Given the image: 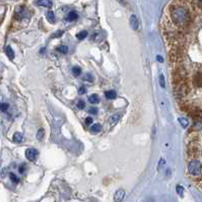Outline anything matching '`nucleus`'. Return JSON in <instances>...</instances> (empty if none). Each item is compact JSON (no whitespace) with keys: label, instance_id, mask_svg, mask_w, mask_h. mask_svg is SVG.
Listing matches in <instances>:
<instances>
[{"label":"nucleus","instance_id":"13","mask_svg":"<svg viewBox=\"0 0 202 202\" xmlns=\"http://www.w3.org/2000/svg\"><path fill=\"white\" fill-rule=\"evenodd\" d=\"M178 121L179 123L181 124V126L183 127V128H187L188 125H189V121H188V119H186L184 117H180L178 119Z\"/></svg>","mask_w":202,"mask_h":202},{"label":"nucleus","instance_id":"12","mask_svg":"<svg viewBox=\"0 0 202 202\" xmlns=\"http://www.w3.org/2000/svg\"><path fill=\"white\" fill-rule=\"evenodd\" d=\"M105 96L108 99V100H114L117 95H116V92L115 91H107L105 92Z\"/></svg>","mask_w":202,"mask_h":202},{"label":"nucleus","instance_id":"1","mask_svg":"<svg viewBox=\"0 0 202 202\" xmlns=\"http://www.w3.org/2000/svg\"><path fill=\"white\" fill-rule=\"evenodd\" d=\"M171 17L177 26H183L190 21V13L183 5H173L171 8Z\"/></svg>","mask_w":202,"mask_h":202},{"label":"nucleus","instance_id":"15","mask_svg":"<svg viewBox=\"0 0 202 202\" xmlns=\"http://www.w3.org/2000/svg\"><path fill=\"white\" fill-rule=\"evenodd\" d=\"M119 119H120V115H119V114H115V115L112 116V117L110 118V123H111V125L113 126V125H115V124H117L118 121H119Z\"/></svg>","mask_w":202,"mask_h":202},{"label":"nucleus","instance_id":"11","mask_svg":"<svg viewBox=\"0 0 202 202\" xmlns=\"http://www.w3.org/2000/svg\"><path fill=\"white\" fill-rule=\"evenodd\" d=\"M88 102L91 103V104H99L100 102V98H99V96L98 95H92V96H88Z\"/></svg>","mask_w":202,"mask_h":202},{"label":"nucleus","instance_id":"17","mask_svg":"<svg viewBox=\"0 0 202 202\" xmlns=\"http://www.w3.org/2000/svg\"><path fill=\"white\" fill-rule=\"evenodd\" d=\"M47 19L52 24L55 22V14H54L53 11H48L47 12Z\"/></svg>","mask_w":202,"mask_h":202},{"label":"nucleus","instance_id":"7","mask_svg":"<svg viewBox=\"0 0 202 202\" xmlns=\"http://www.w3.org/2000/svg\"><path fill=\"white\" fill-rule=\"evenodd\" d=\"M160 105H161V108L162 110V113L167 114V112H168V101H167L165 96L164 98H162V96L160 98Z\"/></svg>","mask_w":202,"mask_h":202},{"label":"nucleus","instance_id":"31","mask_svg":"<svg viewBox=\"0 0 202 202\" xmlns=\"http://www.w3.org/2000/svg\"><path fill=\"white\" fill-rule=\"evenodd\" d=\"M26 165H21V167H19V169H18L19 173H21V174L25 173V171H26Z\"/></svg>","mask_w":202,"mask_h":202},{"label":"nucleus","instance_id":"34","mask_svg":"<svg viewBox=\"0 0 202 202\" xmlns=\"http://www.w3.org/2000/svg\"><path fill=\"white\" fill-rule=\"evenodd\" d=\"M198 1H199L200 3H202V0H198Z\"/></svg>","mask_w":202,"mask_h":202},{"label":"nucleus","instance_id":"8","mask_svg":"<svg viewBox=\"0 0 202 202\" xmlns=\"http://www.w3.org/2000/svg\"><path fill=\"white\" fill-rule=\"evenodd\" d=\"M36 4L39 6H44V7H51L52 6V1L51 0H37Z\"/></svg>","mask_w":202,"mask_h":202},{"label":"nucleus","instance_id":"10","mask_svg":"<svg viewBox=\"0 0 202 202\" xmlns=\"http://www.w3.org/2000/svg\"><path fill=\"white\" fill-rule=\"evenodd\" d=\"M5 53H6L7 57H8L10 60H13L14 59V52H13V50H12V48L10 47V46H6Z\"/></svg>","mask_w":202,"mask_h":202},{"label":"nucleus","instance_id":"29","mask_svg":"<svg viewBox=\"0 0 202 202\" xmlns=\"http://www.w3.org/2000/svg\"><path fill=\"white\" fill-rule=\"evenodd\" d=\"M85 92H87V88H85L84 87H80L78 88V94L79 95H84Z\"/></svg>","mask_w":202,"mask_h":202},{"label":"nucleus","instance_id":"6","mask_svg":"<svg viewBox=\"0 0 202 202\" xmlns=\"http://www.w3.org/2000/svg\"><path fill=\"white\" fill-rule=\"evenodd\" d=\"M130 26L134 31H138L139 21H138V18L136 17V15L135 14H132L130 16Z\"/></svg>","mask_w":202,"mask_h":202},{"label":"nucleus","instance_id":"30","mask_svg":"<svg viewBox=\"0 0 202 202\" xmlns=\"http://www.w3.org/2000/svg\"><path fill=\"white\" fill-rule=\"evenodd\" d=\"M88 112L91 114H92V115H96V113H98V110H96V108H91L88 110Z\"/></svg>","mask_w":202,"mask_h":202},{"label":"nucleus","instance_id":"2","mask_svg":"<svg viewBox=\"0 0 202 202\" xmlns=\"http://www.w3.org/2000/svg\"><path fill=\"white\" fill-rule=\"evenodd\" d=\"M188 172L192 176L198 177L201 175V162L198 160H192L190 161L188 165Z\"/></svg>","mask_w":202,"mask_h":202},{"label":"nucleus","instance_id":"25","mask_svg":"<svg viewBox=\"0 0 202 202\" xmlns=\"http://www.w3.org/2000/svg\"><path fill=\"white\" fill-rule=\"evenodd\" d=\"M9 178H10V180L13 182V183H18V182H19V179L16 176H15L14 174H12V173H10Z\"/></svg>","mask_w":202,"mask_h":202},{"label":"nucleus","instance_id":"3","mask_svg":"<svg viewBox=\"0 0 202 202\" xmlns=\"http://www.w3.org/2000/svg\"><path fill=\"white\" fill-rule=\"evenodd\" d=\"M39 155V151L35 148H28L26 150V157L30 162H34L37 160Z\"/></svg>","mask_w":202,"mask_h":202},{"label":"nucleus","instance_id":"21","mask_svg":"<svg viewBox=\"0 0 202 202\" xmlns=\"http://www.w3.org/2000/svg\"><path fill=\"white\" fill-rule=\"evenodd\" d=\"M57 50H58V52H60L62 54H66V53H67V51H68L67 47H66V46H64V45L59 46V47L57 48Z\"/></svg>","mask_w":202,"mask_h":202},{"label":"nucleus","instance_id":"9","mask_svg":"<svg viewBox=\"0 0 202 202\" xmlns=\"http://www.w3.org/2000/svg\"><path fill=\"white\" fill-rule=\"evenodd\" d=\"M77 18H78V14H77V12H75V11H70V12L67 14V16H66V21H74Z\"/></svg>","mask_w":202,"mask_h":202},{"label":"nucleus","instance_id":"28","mask_svg":"<svg viewBox=\"0 0 202 202\" xmlns=\"http://www.w3.org/2000/svg\"><path fill=\"white\" fill-rule=\"evenodd\" d=\"M62 35H63V31H59V32H56L54 35H52V38H53V39L59 38L60 36H62Z\"/></svg>","mask_w":202,"mask_h":202},{"label":"nucleus","instance_id":"19","mask_svg":"<svg viewBox=\"0 0 202 202\" xmlns=\"http://www.w3.org/2000/svg\"><path fill=\"white\" fill-rule=\"evenodd\" d=\"M44 136H45V130L43 129V128H40L37 132V139L38 140H42V139L44 138Z\"/></svg>","mask_w":202,"mask_h":202},{"label":"nucleus","instance_id":"27","mask_svg":"<svg viewBox=\"0 0 202 202\" xmlns=\"http://www.w3.org/2000/svg\"><path fill=\"white\" fill-rule=\"evenodd\" d=\"M84 107H85V103L83 101H78V103H77V108L82 110V109H84Z\"/></svg>","mask_w":202,"mask_h":202},{"label":"nucleus","instance_id":"24","mask_svg":"<svg viewBox=\"0 0 202 202\" xmlns=\"http://www.w3.org/2000/svg\"><path fill=\"white\" fill-rule=\"evenodd\" d=\"M160 84H161V87H162V88H165L166 87V81H165V76H164V74H161L160 75Z\"/></svg>","mask_w":202,"mask_h":202},{"label":"nucleus","instance_id":"26","mask_svg":"<svg viewBox=\"0 0 202 202\" xmlns=\"http://www.w3.org/2000/svg\"><path fill=\"white\" fill-rule=\"evenodd\" d=\"M84 80H87V81H89V82H92V81H94V77H92V75H91L89 73H87V74L84 75Z\"/></svg>","mask_w":202,"mask_h":202},{"label":"nucleus","instance_id":"33","mask_svg":"<svg viewBox=\"0 0 202 202\" xmlns=\"http://www.w3.org/2000/svg\"><path fill=\"white\" fill-rule=\"evenodd\" d=\"M157 61L160 62V63H164V58L161 57V56H157Z\"/></svg>","mask_w":202,"mask_h":202},{"label":"nucleus","instance_id":"32","mask_svg":"<svg viewBox=\"0 0 202 202\" xmlns=\"http://www.w3.org/2000/svg\"><path fill=\"white\" fill-rule=\"evenodd\" d=\"M92 123V117H87V119H85V124H87V125H91Z\"/></svg>","mask_w":202,"mask_h":202},{"label":"nucleus","instance_id":"14","mask_svg":"<svg viewBox=\"0 0 202 202\" xmlns=\"http://www.w3.org/2000/svg\"><path fill=\"white\" fill-rule=\"evenodd\" d=\"M22 134L19 133V132H16V133H14L13 135V141L16 142V143H21L22 141Z\"/></svg>","mask_w":202,"mask_h":202},{"label":"nucleus","instance_id":"5","mask_svg":"<svg viewBox=\"0 0 202 202\" xmlns=\"http://www.w3.org/2000/svg\"><path fill=\"white\" fill-rule=\"evenodd\" d=\"M124 197H125V190L119 189L116 191L114 195V202H122Z\"/></svg>","mask_w":202,"mask_h":202},{"label":"nucleus","instance_id":"23","mask_svg":"<svg viewBox=\"0 0 202 202\" xmlns=\"http://www.w3.org/2000/svg\"><path fill=\"white\" fill-rule=\"evenodd\" d=\"M8 104L7 103H0V111L2 112H5L7 111V109H8Z\"/></svg>","mask_w":202,"mask_h":202},{"label":"nucleus","instance_id":"20","mask_svg":"<svg viewBox=\"0 0 202 202\" xmlns=\"http://www.w3.org/2000/svg\"><path fill=\"white\" fill-rule=\"evenodd\" d=\"M72 73L74 76H79L81 74V68L78 66H75V67L72 68Z\"/></svg>","mask_w":202,"mask_h":202},{"label":"nucleus","instance_id":"18","mask_svg":"<svg viewBox=\"0 0 202 202\" xmlns=\"http://www.w3.org/2000/svg\"><path fill=\"white\" fill-rule=\"evenodd\" d=\"M87 37V31H81L78 34L76 35V38L78 39V40H84L85 38Z\"/></svg>","mask_w":202,"mask_h":202},{"label":"nucleus","instance_id":"16","mask_svg":"<svg viewBox=\"0 0 202 202\" xmlns=\"http://www.w3.org/2000/svg\"><path fill=\"white\" fill-rule=\"evenodd\" d=\"M101 130H102V126H101L100 124H94V125L91 127V131L92 133H98Z\"/></svg>","mask_w":202,"mask_h":202},{"label":"nucleus","instance_id":"4","mask_svg":"<svg viewBox=\"0 0 202 202\" xmlns=\"http://www.w3.org/2000/svg\"><path fill=\"white\" fill-rule=\"evenodd\" d=\"M16 17L18 19H24L26 17H28L29 16V12H28V10H26V7H18V9L16 10Z\"/></svg>","mask_w":202,"mask_h":202},{"label":"nucleus","instance_id":"22","mask_svg":"<svg viewBox=\"0 0 202 202\" xmlns=\"http://www.w3.org/2000/svg\"><path fill=\"white\" fill-rule=\"evenodd\" d=\"M176 191L178 193V195H180V196H183L184 195V188L182 187L181 185H178L177 187H176Z\"/></svg>","mask_w":202,"mask_h":202}]
</instances>
